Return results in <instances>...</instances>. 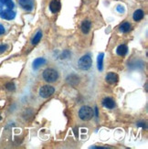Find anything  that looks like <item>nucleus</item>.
<instances>
[{
    "instance_id": "nucleus-1",
    "label": "nucleus",
    "mask_w": 148,
    "mask_h": 149,
    "mask_svg": "<svg viewBox=\"0 0 148 149\" xmlns=\"http://www.w3.org/2000/svg\"><path fill=\"white\" fill-rule=\"evenodd\" d=\"M43 78L44 80L47 82H55L58 78H59V73L56 70L52 69V68H48L43 72Z\"/></svg>"
},
{
    "instance_id": "nucleus-2",
    "label": "nucleus",
    "mask_w": 148,
    "mask_h": 149,
    "mask_svg": "<svg viewBox=\"0 0 148 149\" xmlns=\"http://www.w3.org/2000/svg\"><path fill=\"white\" fill-rule=\"evenodd\" d=\"M93 109L90 106H82L79 111V117L82 121H89L93 117Z\"/></svg>"
},
{
    "instance_id": "nucleus-3",
    "label": "nucleus",
    "mask_w": 148,
    "mask_h": 149,
    "mask_svg": "<svg viewBox=\"0 0 148 149\" xmlns=\"http://www.w3.org/2000/svg\"><path fill=\"white\" fill-rule=\"evenodd\" d=\"M79 68L82 70H88L91 69L92 65V60L90 57V55H84L82 56L81 59L79 60Z\"/></svg>"
},
{
    "instance_id": "nucleus-4",
    "label": "nucleus",
    "mask_w": 148,
    "mask_h": 149,
    "mask_svg": "<svg viewBox=\"0 0 148 149\" xmlns=\"http://www.w3.org/2000/svg\"><path fill=\"white\" fill-rule=\"evenodd\" d=\"M55 92L54 87L50 86V85H44L40 89V96L42 98H49L51 95H52Z\"/></svg>"
},
{
    "instance_id": "nucleus-5",
    "label": "nucleus",
    "mask_w": 148,
    "mask_h": 149,
    "mask_svg": "<svg viewBox=\"0 0 148 149\" xmlns=\"http://www.w3.org/2000/svg\"><path fill=\"white\" fill-rule=\"evenodd\" d=\"M16 17V13L12 11V9H6V10H0V17L6 20H12Z\"/></svg>"
},
{
    "instance_id": "nucleus-6",
    "label": "nucleus",
    "mask_w": 148,
    "mask_h": 149,
    "mask_svg": "<svg viewBox=\"0 0 148 149\" xmlns=\"http://www.w3.org/2000/svg\"><path fill=\"white\" fill-rule=\"evenodd\" d=\"M18 3L25 10L31 11L33 9V2H32V0H18Z\"/></svg>"
},
{
    "instance_id": "nucleus-7",
    "label": "nucleus",
    "mask_w": 148,
    "mask_h": 149,
    "mask_svg": "<svg viewBox=\"0 0 148 149\" xmlns=\"http://www.w3.org/2000/svg\"><path fill=\"white\" fill-rule=\"evenodd\" d=\"M118 80H119L118 75L116 73H114V72H109L105 76V81H106V82L110 83V84L116 83L118 81Z\"/></svg>"
},
{
    "instance_id": "nucleus-8",
    "label": "nucleus",
    "mask_w": 148,
    "mask_h": 149,
    "mask_svg": "<svg viewBox=\"0 0 148 149\" xmlns=\"http://www.w3.org/2000/svg\"><path fill=\"white\" fill-rule=\"evenodd\" d=\"M49 9L52 13L59 12L60 9V3L59 0H52L49 4Z\"/></svg>"
},
{
    "instance_id": "nucleus-9",
    "label": "nucleus",
    "mask_w": 148,
    "mask_h": 149,
    "mask_svg": "<svg viewBox=\"0 0 148 149\" xmlns=\"http://www.w3.org/2000/svg\"><path fill=\"white\" fill-rule=\"evenodd\" d=\"M102 105L107 109H113L115 106V102L112 98L107 97V98H104V101H102Z\"/></svg>"
},
{
    "instance_id": "nucleus-10",
    "label": "nucleus",
    "mask_w": 148,
    "mask_h": 149,
    "mask_svg": "<svg viewBox=\"0 0 148 149\" xmlns=\"http://www.w3.org/2000/svg\"><path fill=\"white\" fill-rule=\"evenodd\" d=\"M145 16V13L142 9H137L133 12V20L134 21H140V20H142L143 17Z\"/></svg>"
},
{
    "instance_id": "nucleus-11",
    "label": "nucleus",
    "mask_w": 148,
    "mask_h": 149,
    "mask_svg": "<svg viewBox=\"0 0 148 149\" xmlns=\"http://www.w3.org/2000/svg\"><path fill=\"white\" fill-rule=\"evenodd\" d=\"M47 62V61L44 59V58H38V59H36L34 61H33V69L34 70H38L40 67L43 66L45 63Z\"/></svg>"
},
{
    "instance_id": "nucleus-12",
    "label": "nucleus",
    "mask_w": 148,
    "mask_h": 149,
    "mask_svg": "<svg viewBox=\"0 0 148 149\" xmlns=\"http://www.w3.org/2000/svg\"><path fill=\"white\" fill-rule=\"evenodd\" d=\"M91 27H92L91 21H89V20L83 21L82 24H81V31L84 34H88L90 32V30H91Z\"/></svg>"
},
{
    "instance_id": "nucleus-13",
    "label": "nucleus",
    "mask_w": 148,
    "mask_h": 149,
    "mask_svg": "<svg viewBox=\"0 0 148 149\" xmlns=\"http://www.w3.org/2000/svg\"><path fill=\"white\" fill-rule=\"evenodd\" d=\"M116 52H117V54L119 56H125L127 54V52H128V48H127L126 45L122 44V45H120V46L117 48Z\"/></svg>"
},
{
    "instance_id": "nucleus-14",
    "label": "nucleus",
    "mask_w": 148,
    "mask_h": 149,
    "mask_svg": "<svg viewBox=\"0 0 148 149\" xmlns=\"http://www.w3.org/2000/svg\"><path fill=\"white\" fill-rule=\"evenodd\" d=\"M131 29V24L129 22H124L120 26V30L123 32V33H127L129 32Z\"/></svg>"
},
{
    "instance_id": "nucleus-15",
    "label": "nucleus",
    "mask_w": 148,
    "mask_h": 149,
    "mask_svg": "<svg viewBox=\"0 0 148 149\" xmlns=\"http://www.w3.org/2000/svg\"><path fill=\"white\" fill-rule=\"evenodd\" d=\"M104 53H100L98 55L97 65H98V70H102V69H104Z\"/></svg>"
},
{
    "instance_id": "nucleus-16",
    "label": "nucleus",
    "mask_w": 148,
    "mask_h": 149,
    "mask_svg": "<svg viewBox=\"0 0 148 149\" xmlns=\"http://www.w3.org/2000/svg\"><path fill=\"white\" fill-rule=\"evenodd\" d=\"M41 38H42V32L40 30V31H38L37 33H36V35L34 36L33 40H32V44H33V45H37L38 42L40 41Z\"/></svg>"
},
{
    "instance_id": "nucleus-17",
    "label": "nucleus",
    "mask_w": 148,
    "mask_h": 149,
    "mask_svg": "<svg viewBox=\"0 0 148 149\" xmlns=\"http://www.w3.org/2000/svg\"><path fill=\"white\" fill-rule=\"evenodd\" d=\"M6 89L9 90V91H14L15 90V84L13 82H9L6 84Z\"/></svg>"
},
{
    "instance_id": "nucleus-18",
    "label": "nucleus",
    "mask_w": 148,
    "mask_h": 149,
    "mask_svg": "<svg viewBox=\"0 0 148 149\" xmlns=\"http://www.w3.org/2000/svg\"><path fill=\"white\" fill-rule=\"evenodd\" d=\"M6 49H8V46L6 45H0V53H3V52H5V51L6 50Z\"/></svg>"
},
{
    "instance_id": "nucleus-19",
    "label": "nucleus",
    "mask_w": 148,
    "mask_h": 149,
    "mask_svg": "<svg viewBox=\"0 0 148 149\" xmlns=\"http://www.w3.org/2000/svg\"><path fill=\"white\" fill-rule=\"evenodd\" d=\"M5 33V29H4V27L3 26L0 24V35H2V34H4Z\"/></svg>"
},
{
    "instance_id": "nucleus-20",
    "label": "nucleus",
    "mask_w": 148,
    "mask_h": 149,
    "mask_svg": "<svg viewBox=\"0 0 148 149\" xmlns=\"http://www.w3.org/2000/svg\"><path fill=\"white\" fill-rule=\"evenodd\" d=\"M117 10H118L119 12H124V8H123L122 6H117Z\"/></svg>"
},
{
    "instance_id": "nucleus-21",
    "label": "nucleus",
    "mask_w": 148,
    "mask_h": 149,
    "mask_svg": "<svg viewBox=\"0 0 148 149\" xmlns=\"http://www.w3.org/2000/svg\"><path fill=\"white\" fill-rule=\"evenodd\" d=\"M95 114H96V117L99 116V112H98V108H95Z\"/></svg>"
},
{
    "instance_id": "nucleus-22",
    "label": "nucleus",
    "mask_w": 148,
    "mask_h": 149,
    "mask_svg": "<svg viewBox=\"0 0 148 149\" xmlns=\"http://www.w3.org/2000/svg\"><path fill=\"white\" fill-rule=\"evenodd\" d=\"M138 125L139 126H142V127H145V123H138Z\"/></svg>"
},
{
    "instance_id": "nucleus-23",
    "label": "nucleus",
    "mask_w": 148,
    "mask_h": 149,
    "mask_svg": "<svg viewBox=\"0 0 148 149\" xmlns=\"http://www.w3.org/2000/svg\"><path fill=\"white\" fill-rule=\"evenodd\" d=\"M2 119V117H1V116H0V120H1Z\"/></svg>"
}]
</instances>
